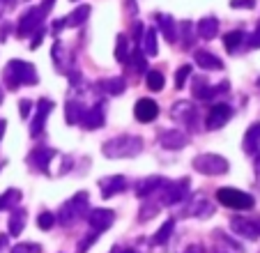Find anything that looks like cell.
Masks as SVG:
<instances>
[{"instance_id":"cell-49","label":"cell","mask_w":260,"mask_h":253,"mask_svg":"<svg viewBox=\"0 0 260 253\" xmlns=\"http://www.w3.org/2000/svg\"><path fill=\"white\" fill-rule=\"evenodd\" d=\"M53 3H55V0H44V3H42V12H44V14H49V12L51 10H53Z\"/></svg>"},{"instance_id":"cell-28","label":"cell","mask_w":260,"mask_h":253,"mask_svg":"<svg viewBox=\"0 0 260 253\" xmlns=\"http://www.w3.org/2000/svg\"><path fill=\"white\" fill-rule=\"evenodd\" d=\"M187 214L189 216H198V219H207V216L214 214V207L207 203V198H203V196H201V198H198L196 203L187 209Z\"/></svg>"},{"instance_id":"cell-23","label":"cell","mask_w":260,"mask_h":253,"mask_svg":"<svg viewBox=\"0 0 260 253\" xmlns=\"http://www.w3.org/2000/svg\"><path fill=\"white\" fill-rule=\"evenodd\" d=\"M196 33H198V37H201V39L210 42V39H214L216 35H219V21H216L214 16H205V19L198 21Z\"/></svg>"},{"instance_id":"cell-50","label":"cell","mask_w":260,"mask_h":253,"mask_svg":"<svg viewBox=\"0 0 260 253\" xmlns=\"http://www.w3.org/2000/svg\"><path fill=\"white\" fill-rule=\"evenodd\" d=\"M124 3H127V10L132 12V14H136V12H138V7H136V0H124Z\"/></svg>"},{"instance_id":"cell-55","label":"cell","mask_w":260,"mask_h":253,"mask_svg":"<svg viewBox=\"0 0 260 253\" xmlns=\"http://www.w3.org/2000/svg\"><path fill=\"white\" fill-rule=\"evenodd\" d=\"M255 85H258V90H260V78H258V83H255Z\"/></svg>"},{"instance_id":"cell-41","label":"cell","mask_w":260,"mask_h":253,"mask_svg":"<svg viewBox=\"0 0 260 253\" xmlns=\"http://www.w3.org/2000/svg\"><path fill=\"white\" fill-rule=\"evenodd\" d=\"M44 35H46V30L40 25V28H37V30L32 33V42H30V49H37V46L42 44V39H44Z\"/></svg>"},{"instance_id":"cell-22","label":"cell","mask_w":260,"mask_h":253,"mask_svg":"<svg viewBox=\"0 0 260 253\" xmlns=\"http://www.w3.org/2000/svg\"><path fill=\"white\" fill-rule=\"evenodd\" d=\"M193 60H196V65L203 67L205 72H219V69H223V62H221L214 53H210V51H203V49L196 51V53H193Z\"/></svg>"},{"instance_id":"cell-17","label":"cell","mask_w":260,"mask_h":253,"mask_svg":"<svg viewBox=\"0 0 260 253\" xmlns=\"http://www.w3.org/2000/svg\"><path fill=\"white\" fill-rule=\"evenodd\" d=\"M104 122H106V113H104V104H94L92 108H88V113L83 115L81 124L88 129V132H94V129H102Z\"/></svg>"},{"instance_id":"cell-53","label":"cell","mask_w":260,"mask_h":253,"mask_svg":"<svg viewBox=\"0 0 260 253\" xmlns=\"http://www.w3.org/2000/svg\"><path fill=\"white\" fill-rule=\"evenodd\" d=\"M113 253H134L132 248H118V251H113Z\"/></svg>"},{"instance_id":"cell-1","label":"cell","mask_w":260,"mask_h":253,"mask_svg":"<svg viewBox=\"0 0 260 253\" xmlns=\"http://www.w3.org/2000/svg\"><path fill=\"white\" fill-rule=\"evenodd\" d=\"M3 81L10 90H16L19 85H35L37 83V72L25 60H10L3 69Z\"/></svg>"},{"instance_id":"cell-3","label":"cell","mask_w":260,"mask_h":253,"mask_svg":"<svg viewBox=\"0 0 260 253\" xmlns=\"http://www.w3.org/2000/svg\"><path fill=\"white\" fill-rule=\"evenodd\" d=\"M85 209H88V194H85V191H79V194L72 196V198L58 209L55 221L67 228V226H72L74 221H79L81 216L85 214Z\"/></svg>"},{"instance_id":"cell-56","label":"cell","mask_w":260,"mask_h":253,"mask_svg":"<svg viewBox=\"0 0 260 253\" xmlns=\"http://www.w3.org/2000/svg\"><path fill=\"white\" fill-rule=\"evenodd\" d=\"M184 253H193V248H189V251H184Z\"/></svg>"},{"instance_id":"cell-35","label":"cell","mask_w":260,"mask_h":253,"mask_svg":"<svg viewBox=\"0 0 260 253\" xmlns=\"http://www.w3.org/2000/svg\"><path fill=\"white\" fill-rule=\"evenodd\" d=\"M207 88H210V83H207V78H203V76H196V78H193V83H191V94H193V99L203 102V99H205Z\"/></svg>"},{"instance_id":"cell-14","label":"cell","mask_w":260,"mask_h":253,"mask_svg":"<svg viewBox=\"0 0 260 253\" xmlns=\"http://www.w3.org/2000/svg\"><path fill=\"white\" fill-rule=\"evenodd\" d=\"M55 154H58V152L51 150V147H35V150L30 152V164H32L37 171L49 173V166H51V161L55 159Z\"/></svg>"},{"instance_id":"cell-26","label":"cell","mask_w":260,"mask_h":253,"mask_svg":"<svg viewBox=\"0 0 260 253\" xmlns=\"http://www.w3.org/2000/svg\"><path fill=\"white\" fill-rule=\"evenodd\" d=\"M25 219H28V214H25V209H19L14 207L12 209V216H10V235L12 237H16V235H21V230L25 228Z\"/></svg>"},{"instance_id":"cell-44","label":"cell","mask_w":260,"mask_h":253,"mask_svg":"<svg viewBox=\"0 0 260 253\" xmlns=\"http://www.w3.org/2000/svg\"><path fill=\"white\" fill-rule=\"evenodd\" d=\"M246 42H249V46H251V49H260V28L255 30V33L251 35L249 39H246Z\"/></svg>"},{"instance_id":"cell-16","label":"cell","mask_w":260,"mask_h":253,"mask_svg":"<svg viewBox=\"0 0 260 253\" xmlns=\"http://www.w3.org/2000/svg\"><path fill=\"white\" fill-rule=\"evenodd\" d=\"M159 143H161L166 150H182V147L189 143V136L184 132H180V129H168V132H161Z\"/></svg>"},{"instance_id":"cell-24","label":"cell","mask_w":260,"mask_h":253,"mask_svg":"<svg viewBox=\"0 0 260 253\" xmlns=\"http://www.w3.org/2000/svg\"><path fill=\"white\" fill-rule=\"evenodd\" d=\"M141 51H143L145 55H150V58H154V55L159 53V46H157V30H154V28L143 30V37H141Z\"/></svg>"},{"instance_id":"cell-10","label":"cell","mask_w":260,"mask_h":253,"mask_svg":"<svg viewBox=\"0 0 260 253\" xmlns=\"http://www.w3.org/2000/svg\"><path fill=\"white\" fill-rule=\"evenodd\" d=\"M51 111H53V102H49V99H40L37 111H35V117H32V122H30V136L32 138H40V134L44 132L46 117H49Z\"/></svg>"},{"instance_id":"cell-8","label":"cell","mask_w":260,"mask_h":253,"mask_svg":"<svg viewBox=\"0 0 260 253\" xmlns=\"http://www.w3.org/2000/svg\"><path fill=\"white\" fill-rule=\"evenodd\" d=\"M189 177H180L175 182H166L164 184V205H177L180 200L187 198L189 194Z\"/></svg>"},{"instance_id":"cell-20","label":"cell","mask_w":260,"mask_h":253,"mask_svg":"<svg viewBox=\"0 0 260 253\" xmlns=\"http://www.w3.org/2000/svg\"><path fill=\"white\" fill-rule=\"evenodd\" d=\"M242 147H244L246 154H258L260 152V122H253V124L246 129V136L242 141Z\"/></svg>"},{"instance_id":"cell-9","label":"cell","mask_w":260,"mask_h":253,"mask_svg":"<svg viewBox=\"0 0 260 253\" xmlns=\"http://www.w3.org/2000/svg\"><path fill=\"white\" fill-rule=\"evenodd\" d=\"M113 221H115V212L113 209H106V207H94L88 216V224L94 233H104V230H108L111 226H113Z\"/></svg>"},{"instance_id":"cell-25","label":"cell","mask_w":260,"mask_h":253,"mask_svg":"<svg viewBox=\"0 0 260 253\" xmlns=\"http://www.w3.org/2000/svg\"><path fill=\"white\" fill-rule=\"evenodd\" d=\"M157 21H159V28H161V33H164V37L168 39V42H177V25H175V19H173L171 14H159L157 16Z\"/></svg>"},{"instance_id":"cell-37","label":"cell","mask_w":260,"mask_h":253,"mask_svg":"<svg viewBox=\"0 0 260 253\" xmlns=\"http://www.w3.org/2000/svg\"><path fill=\"white\" fill-rule=\"evenodd\" d=\"M191 76V65H182L180 69H177V74H175V88L177 90H182L184 85H187V78Z\"/></svg>"},{"instance_id":"cell-38","label":"cell","mask_w":260,"mask_h":253,"mask_svg":"<svg viewBox=\"0 0 260 253\" xmlns=\"http://www.w3.org/2000/svg\"><path fill=\"white\" fill-rule=\"evenodd\" d=\"M37 226H40L42 230H51L55 226V214H51V212H42V214L37 216Z\"/></svg>"},{"instance_id":"cell-5","label":"cell","mask_w":260,"mask_h":253,"mask_svg":"<svg viewBox=\"0 0 260 253\" xmlns=\"http://www.w3.org/2000/svg\"><path fill=\"white\" fill-rule=\"evenodd\" d=\"M193 168L203 175H210V177H216V175H226L228 173V161L219 154H198L193 159Z\"/></svg>"},{"instance_id":"cell-52","label":"cell","mask_w":260,"mask_h":253,"mask_svg":"<svg viewBox=\"0 0 260 253\" xmlns=\"http://www.w3.org/2000/svg\"><path fill=\"white\" fill-rule=\"evenodd\" d=\"M7 244V235H0V251H3V246Z\"/></svg>"},{"instance_id":"cell-29","label":"cell","mask_w":260,"mask_h":253,"mask_svg":"<svg viewBox=\"0 0 260 253\" xmlns=\"http://www.w3.org/2000/svg\"><path fill=\"white\" fill-rule=\"evenodd\" d=\"M244 33L242 30H231V33H226L223 35V46H226V51L228 53H235L237 49L242 46V42H244Z\"/></svg>"},{"instance_id":"cell-18","label":"cell","mask_w":260,"mask_h":253,"mask_svg":"<svg viewBox=\"0 0 260 253\" xmlns=\"http://www.w3.org/2000/svg\"><path fill=\"white\" fill-rule=\"evenodd\" d=\"M124 189H127V180H124L122 175H111V177H104V180L99 182V191H102L104 198H111V196H115V194H122Z\"/></svg>"},{"instance_id":"cell-42","label":"cell","mask_w":260,"mask_h":253,"mask_svg":"<svg viewBox=\"0 0 260 253\" xmlns=\"http://www.w3.org/2000/svg\"><path fill=\"white\" fill-rule=\"evenodd\" d=\"M255 5V0H231V7L235 10H251Z\"/></svg>"},{"instance_id":"cell-39","label":"cell","mask_w":260,"mask_h":253,"mask_svg":"<svg viewBox=\"0 0 260 253\" xmlns=\"http://www.w3.org/2000/svg\"><path fill=\"white\" fill-rule=\"evenodd\" d=\"M157 205H143L141 207V212H138V221H150V219H154L157 216Z\"/></svg>"},{"instance_id":"cell-51","label":"cell","mask_w":260,"mask_h":253,"mask_svg":"<svg viewBox=\"0 0 260 253\" xmlns=\"http://www.w3.org/2000/svg\"><path fill=\"white\" fill-rule=\"evenodd\" d=\"M5 129H7V122L0 120V141H3V134H5Z\"/></svg>"},{"instance_id":"cell-57","label":"cell","mask_w":260,"mask_h":253,"mask_svg":"<svg viewBox=\"0 0 260 253\" xmlns=\"http://www.w3.org/2000/svg\"><path fill=\"white\" fill-rule=\"evenodd\" d=\"M72 3H74V0H72Z\"/></svg>"},{"instance_id":"cell-7","label":"cell","mask_w":260,"mask_h":253,"mask_svg":"<svg viewBox=\"0 0 260 253\" xmlns=\"http://www.w3.org/2000/svg\"><path fill=\"white\" fill-rule=\"evenodd\" d=\"M171 115H173V120L182 122L189 132H193V129H196V126H198V117H201V115H198V111H196V106H193L191 102H177L175 106H173Z\"/></svg>"},{"instance_id":"cell-36","label":"cell","mask_w":260,"mask_h":253,"mask_svg":"<svg viewBox=\"0 0 260 253\" xmlns=\"http://www.w3.org/2000/svg\"><path fill=\"white\" fill-rule=\"evenodd\" d=\"M132 67H134V72H136V74L147 72L145 53H143V51H141V46H136V49H134V53H132Z\"/></svg>"},{"instance_id":"cell-40","label":"cell","mask_w":260,"mask_h":253,"mask_svg":"<svg viewBox=\"0 0 260 253\" xmlns=\"http://www.w3.org/2000/svg\"><path fill=\"white\" fill-rule=\"evenodd\" d=\"M12 253H42L40 244H32V242H25V244H16L12 248Z\"/></svg>"},{"instance_id":"cell-46","label":"cell","mask_w":260,"mask_h":253,"mask_svg":"<svg viewBox=\"0 0 260 253\" xmlns=\"http://www.w3.org/2000/svg\"><path fill=\"white\" fill-rule=\"evenodd\" d=\"M141 37H143V23H134V42H136V44H141Z\"/></svg>"},{"instance_id":"cell-13","label":"cell","mask_w":260,"mask_h":253,"mask_svg":"<svg viewBox=\"0 0 260 253\" xmlns=\"http://www.w3.org/2000/svg\"><path fill=\"white\" fill-rule=\"evenodd\" d=\"M134 115H136L138 122H154L159 115V106L154 99H138L136 106H134Z\"/></svg>"},{"instance_id":"cell-54","label":"cell","mask_w":260,"mask_h":253,"mask_svg":"<svg viewBox=\"0 0 260 253\" xmlns=\"http://www.w3.org/2000/svg\"><path fill=\"white\" fill-rule=\"evenodd\" d=\"M0 104H3V88H0Z\"/></svg>"},{"instance_id":"cell-12","label":"cell","mask_w":260,"mask_h":253,"mask_svg":"<svg viewBox=\"0 0 260 253\" xmlns=\"http://www.w3.org/2000/svg\"><path fill=\"white\" fill-rule=\"evenodd\" d=\"M231 228H233V233L244 239H258V235H260V226L255 224V221L244 219V216H233Z\"/></svg>"},{"instance_id":"cell-2","label":"cell","mask_w":260,"mask_h":253,"mask_svg":"<svg viewBox=\"0 0 260 253\" xmlns=\"http://www.w3.org/2000/svg\"><path fill=\"white\" fill-rule=\"evenodd\" d=\"M104 156L108 159H124V156H136L143 152L141 136H115L102 145Z\"/></svg>"},{"instance_id":"cell-31","label":"cell","mask_w":260,"mask_h":253,"mask_svg":"<svg viewBox=\"0 0 260 253\" xmlns=\"http://www.w3.org/2000/svg\"><path fill=\"white\" fill-rule=\"evenodd\" d=\"M21 203V191L19 189H10L0 196V209H14Z\"/></svg>"},{"instance_id":"cell-11","label":"cell","mask_w":260,"mask_h":253,"mask_svg":"<svg viewBox=\"0 0 260 253\" xmlns=\"http://www.w3.org/2000/svg\"><path fill=\"white\" fill-rule=\"evenodd\" d=\"M231 117H233V108L228 104H214L205 117V126L207 129H221Z\"/></svg>"},{"instance_id":"cell-21","label":"cell","mask_w":260,"mask_h":253,"mask_svg":"<svg viewBox=\"0 0 260 253\" xmlns=\"http://www.w3.org/2000/svg\"><path fill=\"white\" fill-rule=\"evenodd\" d=\"M166 184V180L159 175H152V177H145V180H141L136 184V196L138 198H147V196H152L154 191H159L161 186Z\"/></svg>"},{"instance_id":"cell-33","label":"cell","mask_w":260,"mask_h":253,"mask_svg":"<svg viewBox=\"0 0 260 253\" xmlns=\"http://www.w3.org/2000/svg\"><path fill=\"white\" fill-rule=\"evenodd\" d=\"M127 58H129V39L127 35L120 33L118 39H115V60L118 62H127Z\"/></svg>"},{"instance_id":"cell-34","label":"cell","mask_w":260,"mask_h":253,"mask_svg":"<svg viewBox=\"0 0 260 253\" xmlns=\"http://www.w3.org/2000/svg\"><path fill=\"white\" fill-rule=\"evenodd\" d=\"M145 85L150 92H159L164 90V74L161 72H147L145 74Z\"/></svg>"},{"instance_id":"cell-48","label":"cell","mask_w":260,"mask_h":253,"mask_svg":"<svg viewBox=\"0 0 260 253\" xmlns=\"http://www.w3.org/2000/svg\"><path fill=\"white\" fill-rule=\"evenodd\" d=\"M64 28H67V25H64V19H58V21H53V28H51V30L58 35L60 30H64Z\"/></svg>"},{"instance_id":"cell-32","label":"cell","mask_w":260,"mask_h":253,"mask_svg":"<svg viewBox=\"0 0 260 253\" xmlns=\"http://www.w3.org/2000/svg\"><path fill=\"white\" fill-rule=\"evenodd\" d=\"M173 228H175V221L173 219H168V221H164V226L154 233V237H152V244H166L168 239H171V235H173Z\"/></svg>"},{"instance_id":"cell-45","label":"cell","mask_w":260,"mask_h":253,"mask_svg":"<svg viewBox=\"0 0 260 253\" xmlns=\"http://www.w3.org/2000/svg\"><path fill=\"white\" fill-rule=\"evenodd\" d=\"M19 113H21V117H28V113H30V102L28 99H21L19 102Z\"/></svg>"},{"instance_id":"cell-19","label":"cell","mask_w":260,"mask_h":253,"mask_svg":"<svg viewBox=\"0 0 260 253\" xmlns=\"http://www.w3.org/2000/svg\"><path fill=\"white\" fill-rule=\"evenodd\" d=\"M88 113V106L83 104V99H67L64 104V117H67V124H81L83 115Z\"/></svg>"},{"instance_id":"cell-27","label":"cell","mask_w":260,"mask_h":253,"mask_svg":"<svg viewBox=\"0 0 260 253\" xmlns=\"http://www.w3.org/2000/svg\"><path fill=\"white\" fill-rule=\"evenodd\" d=\"M88 16H90V5H81V7H76L69 16H64V25H69V28H79V25H83L85 21H88Z\"/></svg>"},{"instance_id":"cell-4","label":"cell","mask_w":260,"mask_h":253,"mask_svg":"<svg viewBox=\"0 0 260 253\" xmlns=\"http://www.w3.org/2000/svg\"><path fill=\"white\" fill-rule=\"evenodd\" d=\"M216 200H219L223 207H231V209H251L255 205L253 196L244 194L240 189H233V186H221L216 189Z\"/></svg>"},{"instance_id":"cell-30","label":"cell","mask_w":260,"mask_h":253,"mask_svg":"<svg viewBox=\"0 0 260 253\" xmlns=\"http://www.w3.org/2000/svg\"><path fill=\"white\" fill-rule=\"evenodd\" d=\"M102 88H104V92L106 94H122L124 92V88H127V81L124 78H120V76H115V78H106V81H102Z\"/></svg>"},{"instance_id":"cell-43","label":"cell","mask_w":260,"mask_h":253,"mask_svg":"<svg viewBox=\"0 0 260 253\" xmlns=\"http://www.w3.org/2000/svg\"><path fill=\"white\" fill-rule=\"evenodd\" d=\"M97 237H99V233H94V230H92V235H88V237H85L83 242H81L79 253H85V251H88V248H90V244H92V242H97Z\"/></svg>"},{"instance_id":"cell-15","label":"cell","mask_w":260,"mask_h":253,"mask_svg":"<svg viewBox=\"0 0 260 253\" xmlns=\"http://www.w3.org/2000/svg\"><path fill=\"white\" fill-rule=\"evenodd\" d=\"M51 55H53V65H55V69H58L60 74H69V72H72L69 67H72V60H74V58H72V53L64 49L62 42H58V39H55Z\"/></svg>"},{"instance_id":"cell-6","label":"cell","mask_w":260,"mask_h":253,"mask_svg":"<svg viewBox=\"0 0 260 253\" xmlns=\"http://www.w3.org/2000/svg\"><path fill=\"white\" fill-rule=\"evenodd\" d=\"M44 16L46 14L42 12V7H30V10L19 19V23H16V35H19V37H28V35H32L35 30L42 25Z\"/></svg>"},{"instance_id":"cell-47","label":"cell","mask_w":260,"mask_h":253,"mask_svg":"<svg viewBox=\"0 0 260 253\" xmlns=\"http://www.w3.org/2000/svg\"><path fill=\"white\" fill-rule=\"evenodd\" d=\"M14 5H16V0H0V19H3V12L12 10Z\"/></svg>"}]
</instances>
